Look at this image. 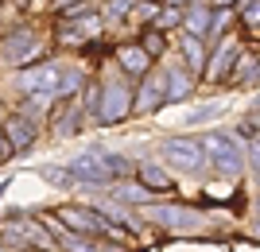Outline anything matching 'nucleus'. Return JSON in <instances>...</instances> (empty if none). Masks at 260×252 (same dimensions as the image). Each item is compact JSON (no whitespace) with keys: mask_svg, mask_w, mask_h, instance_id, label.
<instances>
[{"mask_svg":"<svg viewBox=\"0 0 260 252\" xmlns=\"http://www.w3.org/2000/svg\"><path fill=\"white\" fill-rule=\"evenodd\" d=\"M128 82H132V78H124L120 70L113 74V82H109V74L101 78V97H98V113H93L101 124H117V121H124V117L132 113V89H128Z\"/></svg>","mask_w":260,"mask_h":252,"instance_id":"nucleus-4","label":"nucleus"},{"mask_svg":"<svg viewBox=\"0 0 260 252\" xmlns=\"http://www.w3.org/2000/svg\"><path fill=\"white\" fill-rule=\"evenodd\" d=\"M4 152H8V140H4V132H0V159H4Z\"/></svg>","mask_w":260,"mask_h":252,"instance_id":"nucleus-24","label":"nucleus"},{"mask_svg":"<svg viewBox=\"0 0 260 252\" xmlns=\"http://www.w3.org/2000/svg\"><path fill=\"white\" fill-rule=\"evenodd\" d=\"M163 101H167V86H163V70H159V74H152V70H148V74L140 78V93L132 97V109H136V113H155V109L163 105Z\"/></svg>","mask_w":260,"mask_h":252,"instance_id":"nucleus-10","label":"nucleus"},{"mask_svg":"<svg viewBox=\"0 0 260 252\" xmlns=\"http://www.w3.org/2000/svg\"><path fill=\"white\" fill-rule=\"evenodd\" d=\"M252 233H256V237H260V221H256V229H252Z\"/></svg>","mask_w":260,"mask_h":252,"instance_id":"nucleus-27","label":"nucleus"},{"mask_svg":"<svg viewBox=\"0 0 260 252\" xmlns=\"http://www.w3.org/2000/svg\"><path fill=\"white\" fill-rule=\"evenodd\" d=\"M198 143H202V155H206L214 175H221V178L245 175V148H241L237 136H229V132H206Z\"/></svg>","mask_w":260,"mask_h":252,"instance_id":"nucleus-2","label":"nucleus"},{"mask_svg":"<svg viewBox=\"0 0 260 252\" xmlns=\"http://www.w3.org/2000/svg\"><path fill=\"white\" fill-rule=\"evenodd\" d=\"M136 183H140V187H148L152 194H171V190H175V178L167 175L159 163H140V171H136Z\"/></svg>","mask_w":260,"mask_h":252,"instance_id":"nucleus-15","label":"nucleus"},{"mask_svg":"<svg viewBox=\"0 0 260 252\" xmlns=\"http://www.w3.org/2000/svg\"><path fill=\"white\" fill-rule=\"evenodd\" d=\"M140 209H144L148 221H155V225H163V229H171V233L206 229V218H202L194 206H183V202H144Z\"/></svg>","mask_w":260,"mask_h":252,"instance_id":"nucleus-3","label":"nucleus"},{"mask_svg":"<svg viewBox=\"0 0 260 252\" xmlns=\"http://www.w3.org/2000/svg\"><path fill=\"white\" fill-rule=\"evenodd\" d=\"M217 113H221V109H217V105H206V109L190 113V117H186V124H206V121H214Z\"/></svg>","mask_w":260,"mask_h":252,"instance_id":"nucleus-21","label":"nucleus"},{"mask_svg":"<svg viewBox=\"0 0 260 252\" xmlns=\"http://www.w3.org/2000/svg\"><path fill=\"white\" fill-rule=\"evenodd\" d=\"M237 20L260 39V0H237Z\"/></svg>","mask_w":260,"mask_h":252,"instance_id":"nucleus-18","label":"nucleus"},{"mask_svg":"<svg viewBox=\"0 0 260 252\" xmlns=\"http://www.w3.org/2000/svg\"><path fill=\"white\" fill-rule=\"evenodd\" d=\"M109 194L117 198V202H124V206H144V202H152V190L140 187V183H117V178H113Z\"/></svg>","mask_w":260,"mask_h":252,"instance_id":"nucleus-16","label":"nucleus"},{"mask_svg":"<svg viewBox=\"0 0 260 252\" xmlns=\"http://www.w3.org/2000/svg\"><path fill=\"white\" fill-rule=\"evenodd\" d=\"M4 58L8 62H16V66H27L39 51H43V43L31 35V27H16V31H8V39H4Z\"/></svg>","mask_w":260,"mask_h":252,"instance_id":"nucleus-8","label":"nucleus"},{"mask_svg":"<svg viewBox=\"0 0 260 252\" xmlns=\"http://www.w3.org/2000/svg\"><path fill=\"white\" fill-rule=\"evenodd\" d=\"M159 155L167 159V167L183 171V175H206L210 171L206 155H202V143H198L194 136H167Z\"/></svg>","mask_w":260,"mask_h":252,"instance_id":"nucleus-5","label":"nucleus"},{"mask_svg":"<svg viewBox=\"0 0 260 252\" xmlns=\"http://www.w3.org/2000/svg\"><path fill=\"white\" fill-rule=\"evenodd\" d=\"M39 136V124H35V117H27V113H16V117H8V124H4V140H8V148H27V143Z\"/></svg>","mask_w":260,"mask_h":252,"instance_id":"nucleus-11","label":"nucleus"},{"mask_svg":"<svg viewBox=\"0 0 260 252\" xmlns=\"http://www.w3.org/2000/svg\"><path fill=\"white\" fill-rule=\"evenodd\" d=\"M39 178H47V183H54L58 190H70L74 187V175L66 171V167H39Z\"/></svg>","mask_w":260,"mask_h":252,"instance_id":"nucleus-19","label":"nucleus"},{"mask_svg":"<svg viewBox=\"0 0 260 252\" xmlns=\"http://www.w3.org/2000/svg\"><path fill=\"white\" fill-rule=\"evenodd\" d=\"M252 113H260V97H256V101H252Z\"/></svg>","mask_w":260,"mask_h":252,"instance_id":"nucleus-26","label":"nucleus"},{"mask_svg":"<svg viewBox=\"0 0 260 252\" xmlns=\"http://www.w3.org/2000/svg\"><path fill=\"white\" fill-rule=\"evenodd\" d=\"M0 252H4V244H0Z\"/></svg>","mask_w":260,"mask_h":252,"instance_id":"nucleus-28","label":"nucleus"},{"mask_svg":"<svg viewBox=\"0 0 260 252\" xmlns=\"http://www.w3.org/2000/svg\"><path fill=\"white\" fill-rule=\"evenodd\" d=\"M136 4V0H109V8H105V16H128V8Z\"/></svg>","mask_w":260,"mask_h":252,"instance_id":"nucleus-22","label":"nucleus"},{"mask_svg":"<svg viewBox=\"0 0 260 252\" xmlns=\"http://www.w3.org/2000/svg\"><path fill=\"white\" fill-rule=\"evenodd\" d=\"M163 4H175V8H186V4H190V0H163Z\"/></svg>","mask_w":260,"mask_h":252,"instance_id":"nucleus-25","label":"nucleus"},{"mask_svg":"<svg viewBox=\"0 0 260 252\" xmlns=\"http://www.w3.org/2000/svg\"><path fill=\"white\" fill-rule=\"evenodd\" d=\"M136 43H140V47H144V51H148L152 58H159L163 51H167V31L152 23V27H144V31H140V39H136Z\"/></svg>","mask_w":260,"mask_h":252,"instance_id":"nucleus-17","label":"nucleus"},{"mask_svg":"<svg viewBox=\"0 0 260 252\" xmlns=\"http://www.w3.org/2000/svg\"><path fill=\"white\" fill-rule=\"evenodd\" d=\"M155 27H183V8H175V4H163L159 12H155Z\"/></svg>","mask_w":260,"mask_h":252,"instance_id":"nucleus-20","label":"nucleus"},{"mask_svg":"<svg viewBox=\"0 0 260 252\" xmlns=\"http://www.w3.org/2000/svg\"><path fill=\"white\" fill-rule=\"evenodd\" d=\"M163 86H167V101H183L194 89V74L186 66H167L163 70Z\"/></svg>","mask_w":260,"mask_h":252,"instance_id":"nucleus-13","label":"nucleus"},{"mask_svg":"<svg viewBox=\"0 0 260 252\" xmlns=\"http://www.w3.org/2000/svg\"><path fill=\"white\" fill-rule=\"evenodd\" d=\"M237 39H229V35H221L214 47V55H206V66H202V78L206 82H225L229 70H233V58H237Z\"/></svg>","mask_w":260,"mask_h":252,"instance_id":"nucleus-7","label":"nucleus"},{"mask_svg":"<svg viewBox=\"0 0 260 252\" xmlns=\"http://www.w3.org/2000/svg\"><path fill=\"white\" fill-rule=\"evenodd\" d=\"M179 47H183L186 70H190V74H202V66H206V55H210V43L202 39V35H190V31H183Z\"/></svg>","mask_w":260,"mask_h":252,"instance_id":"nucleus-14","label":"nucleus"},{"mask_svg":"<svg viewBox=\"0 0 260 252\" xmlns=\"http://www.w3.org/2000/svg\"><path fill=\"white\" fill-rule=\"evenodd\" d=\"M152 62H155V58L148 55L140 43H120V47H117V70H120L124 78H132V82L148 74V70H152Z\"/></svg>","mask_w":260,"mask_h":252,"instance_id":"nucleus-9","label":"nucleus"},{"mask_svg":"<svg viewBox=\"0 0 260 252\" xmlns=\"http://www.w3.org/2000/svg\"><path fill=\"white\" fill-rule=\"evenodd\" d=\"M66 171L74 175V187H105V183H113V178L124 175L128 163H124L117 152H98V148H89V152L74 155V159L66 163Z\"/></svg>","mask_w":260,"mask_h":252,"instance_id":"nucleus-1","label":"nucleus"},{"mask_svg":"<svg viewBox=\"0 0 260 252\" xmlns=\"http://www.w3.org/2000/svg\"><path fill=\"white\" fill-rule=\"evenodd\" d=\"M210 23H214V8H210V4L190 0V4L183 8V31L202 35V39H206V35H210Z\"/></svg>","mask_w":260,"mask_h":252,"instance_id":"nucleus-12","label":"nucleus"},{"mask_svg":"<svg viewBox=\"0 0 260 252\" xmlns=\"http://www.w3.org/2000/svg\"><path fill=\"white\" fill-rule=\"evenodd\" d=\"M58 221H62L70 233H82V237H120V229L113 225L109 218H101L98 209H86V206H62L58 209Z\"/></svg>","mask_w":260,"mask_h":252,"instance_id":"nucleus-6","label":"nucleus"},{"mask_svg":"<svg viewBox=\"0 0 260 252\" xmlns=\"http://www.w3.org/2000/svg\"><path fill=\"white\" fill-rule=\"evenodd\" d=\"M237 0H210V8H233Z\"/></svg>","mask_w":260,"mask_h":252,"instance_id":"nucleus-23","label":"nucleus"}]
</instances>
